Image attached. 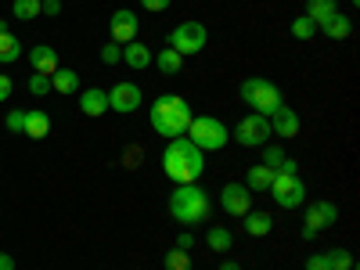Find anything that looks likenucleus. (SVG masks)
Returning a JSON list of instances; mask_svg holds the SVG:
<instances>
[{
  "instance_id": "obj_1",
  "label": "nucleus",
  "mask_w": 360,
  "mask_h": 270,
  "mask_svg": "<svg viewBox=\"0 0 360 270\" xmlns=\"http://www.w3.org/2000/svg\"><path fill=\"white\" fill-rule=\"evenodd\" d=\"M162 169L173 184H198V176L205 169V152L195 148L188 137H173L162 152Z\"/></svg>"
},
{
  "instance_id": "obj_2",
  "label": "nucleus",
  "mask_w": 360,
  "mask_h": 270,
  "mask_svg": "<svg viewBox=\"0 0 360 270\" xmlns=\"http://www.w3.org/2000/svg\"><path fill=\"white\" fill-rule=\"evenodd\" d=\"M191 119H195V112L180 94H162V98H155L152 108H148V123H152V130L159 137H169V141L184 137L188 127H191Z\"/></svg>"
},
{
  "instance_id": "obj_3",
  "label": "nucleus",
  "mask_w": 360,
  "mask_h": 270,
  "mask_svg": "<svg viewBox=\"0 0 360 270\" xmlns=\"http://www.w3.org/2000/svg\"><path fill=\"white\" fill-rule=\"evenodd\" d=\"M169 217L188 227L205 224L213 217V198H209V191L202 184H176V191L169 195Z\"/></svg>"
},
{
  "instance_id": "obj_4",
  "label": "nucleus",
  "mask_w": 360,
  "mask_h": 270,
  "mask_svg": "<svg viewBox=\"0 0 360 270\" xmlns=\"http://www.w3.org/2000/svg\"><path fill=\"white\" fill-rule=\"evenodd\" d=\"M238 94H242V101L256 112V115H274L281 105H285V98H281V90H278V83L274 79H263V76H252V79H245L242 83V90H238Z\"/></svg>"
},
{
  "instance_id": "obj_5",
  "label": "nucleus",
  "mask_w": 360,
  "mask_h": 270,
  "mask_svg": "<svg viewBox=\"0 0 360 270\" xmlns=\"http://www.w3.org/2000/svg\"><path fill=\"white\" fill-rule=\"evenodd\" d=\"M184 137L195 148H202V152H220V148L231 141V130H227L224 119H217V115H195Z\"/></svg>"
},
{
  "instance_id": "obj_6",
  "label": "nucleus",
  "mask_w": 360,
  "mask_h": 270,
  "mask_svg": "<svg viewBox=\"0 0 360 270\" xmlns=\"http://www.w3.org/2000/svg\"><path fill=\"white\" fill-rule=\"evenodd\" d=\"M266 195L274 198L281 209H299L307 202V184H303V176H299V173H278L274 169V180H270Z\"/></svg>"
},
{
  "instance_id": "obj_7",
  "label": "nucleus",
  "mask_w": 360,
  "mask_h": 270,
  "mask_svg": "<svg viewBox=\"0 0 360 270\" xmlns=\"http://www.w3.org/2000/svg\"><path fill=\"white\" fill-rule=\"evenodd\" d=\"M205 44H209V29L202 22H180L173 33H169V47L180 58H191V54L205 51Z\"/></svg>"
},
{
  "instance_id": "obj_8",
  "label": "nucleus",
  "mask_w": 360,
  "mask_h": 270,
  "mask_svg": "<svg viewBox=\"0 0 360 270\" xmlns=\"http://www.w3.org/2000/svg\"><path fill=\"white\" fill-rule=\"evenodd\" d=\"M238 144H242V148H263V144H270V137H274V134H270V119L266 115H256V112H249L245 119H242V123H238L234 127V134H231Z\"/></svg>"
},
{
  "instance_id": "obj_9",
  "label": "nucleus",
  "mask_w": 360,
  "mask_h": 270,
  "mask_svg": "<svg viewBox=\"0 0 360 270\" xmlns=\"http://www.w3.org/2000/svg\"><path fill=\"white\" fill-rule=\"evenodd\" d=\"M332 224H339V205L335 202H310V209H307V224H303V238L310 242V238H317L324 227H332Z\"/></svg>"
},
{
  "instance_id": "obj_10",
  "label": "nucleus",
  "mask_w": 360,
  "mask_h": 270,
  "mask_svg": "<svg viewBox=\"0 0 360 270\" xmlns=\"http://www.w3.org/2000/svg\"><path fill=\"white\" fill-rule=\"evenodd\" d=\"M141 101H144V94H141V86H137V83H127V79H123V83H115V86L108 90V108L119 112V115L137 112Z\"/></svg>"
},
{
  "instance_id": "obj_11",
  "label": "nucleus",
  "mask_w": 360,
  "mask_h": 270,
  "mask_svg": "<svg viewBox=\"0 0 360 270\" xmlns=\"http://www.w3.org/2000/svg\"><path fill=\"white\" fill-rule=\"evenodd\" d=\"M220 205H224V213L227 217H245L249 209H252V191L245 188V184H224V191H220Z\"/></svg>"
},
{
  "instance_id": "obj_12",
  "label": "nucleus",
  "mask_w": 360,
  "mask_h": 270,
  "mask_svg": "<svg viewBox=\"0 0 360 270\" xmlns=\"http://www.w3.org/2000/svg\"><path fill=\"white\" fill-rule=\"evenodd\" d=\"M108 37H112V44H130V40H137V15L134 11H127V8H119L112 18H108Z\"/></svg>"
},
{
  "instance_id": "obj_13",
  "label": "nucleus",
  "mask_w": 360,
  "mask_h": 270,
  "mask_svg": "<svg viewBox=\"0 0 360 270\" xmlns=\"http://www.w3.org/2000/svg\"><path fill=\"white\" fill-rule=\"evenodd\" d=\"M270 134H274V137H281V141H292V137H299V115H295L288 105H281L274 115H270Z\"/></svg>"
},
{
  "instance_id": "obj_14",
  "label": "nucleus",
  "mask_w": 360,
  "mask_h": 270,
  "mask_svg": "<svg viewBox=\"0 0 360 270\" xmlns=\"http://www.w3.org/2000/svg\"><path fill=\"white\" fill-rule=\"evenodd\" d=\"M79 108H83V115H90V119L105 115V112H108V90H101V86H86L83 94H79Z\"/></svg>"
},
{
  "instance_id": "obj_15",
  "label": "nucleus",
  "mask_w": 360,
  "mask_h": 270,
  "mask_svg": "<svg viewBox=\"0 0 360 270\" xmlns=\"http://www.w3.org/2000/svg\"><path fill=\"white\" fill-rule=\"evenodd\" d=\"M242 220H245V224H242V231H245L249 238H266L270 231H274V217L263 213V209H249V213H245Z\"/></svg>"
},
{
  "instance_id": "obj_16",
  "label": "nucleus",
  "mask_w": 360,
  "mask_h": 270,
  "mask_svg": "<svg viewBox=\"0 0 360 270\" xmlns=\"http://www.w3.org/2000/svg\"><path fill=\"white\" fill-rule=\"evenodd\" d=\"M29 65H33V72H40V76H51L58 69V51L47 47V44H37L33 51H29Z\"/></svg>"
},
{
  "instance_id": "obj_17",
  "label": "nucleus",
  "mask_w": 360,
  "mask_h": 270,
  "mask_svg": "<svg viewBox=\"0 0 360 270\" xmlns=\"http://www.w3.org/2000/svg\"><path fill=\"white\" fill-rule=\"evenodd\" d=\"M22 134L33 137V141H44V137L51 134V115L40 112V108H29V112H25V130H22Z\"/></svg>"
},
{
  "instance_id": "obj_18",
  "label": "nucleus",
  "mask_w": 360,
  "mask_h": 270,
  "mask_svg": "<svg viewBox=\"0 0 360 270\" xmlns=\"http://www.w3.org/2000/svg\"><path fill=\"white\" fill-rule=\"evenodd\" d=\"M152 58H155V54L148 51L141 40H130V44H123V62H127L130 69H137V72L152 65Z\"/></svg>"
},
{
  "instance_id": "obj_19",
  "label": "nucleus",
  "mask_w": 360,
  "mask_h": 270,
  "mask_svg": "<svg viewBox=\"0 0 360 270\" xmlns=\"http://www.w3.org/2000/svg\"><path fill=\"white\" fill-rule=\"evenodd\" d=\"M321 29V33H328V37H332V40H346L349 33H353V22H349V15H332V18H328V22H321L317 25Z\"/></svg>"
},
{
  "instance_id": "obj_20",
  "label": "nucleus",
  "mask_w": 360,
  "mask_h": 270,
  "mask_svg": "<svg viewBox=\"0 0 360 270\" xmlns=\"http://www.w3.org/2000/svg\"><path fill=\"white\" fill-rule=\"evenodd\" d=\"M51 90H58V94H76V90H79V76H76L72 69L58 65V69L51 72Z\"/></svg>"
},
{
  "instance_id": "obj_21",
  "label": "nucleus",
  "mask_w": 360,
  "mask_h": 270,
  "mask_svg": "<svg viewBox=\"0 0 360 270\" xmlns=\"http://www.w3.org/2000/svg\"><path fill=\"white\" fill-rule=\"evenodd\" d=\"M152 65H155L162 76H176L180 69H184V58H180L173 47H166V51H159V54L152 58Z\"/></svg>"
},
{
  "instance_id": "obj_22",
  "label": "nucleus",
  "mask_w": 360,
  "mask_h": 270,
  "mask_svg": "<svg viewBox=\"0 0 360 270\" xmlns=\"http://www.w3.org/2000/svg\"><path fill=\"white\" fill-rule=\"evenodd\" d=\"M22 58V44L15 33H8V29H0V65H11Z\"/></svg>"
},
{
  "instance_id": "obj_23",
  "label": "nucleus",
  "mask_w": 360,
  "mask_h": 270,
  "mask_svg": "<svg viewBox=\"0 0 360 270\" xmlns=\"http://www.w3.org/2000/svg\"><path fill=\"white\" fill-rule=\"evenodd\" d=\"M205 245L213 249V252H227L231 245H234V234L227 231V227H220V224H213L205 231Z\"/></svg>"
},
{
  "instance_id": "obj_24",
  "label": "nucleus",
  "mask_w": 360,
  "mask_h": 270,
  "mask_svg": "<svg viewBox=\"0 0 360 270\" xmlns=\"http://www.w3.org/2000/svg\"><path fill=\"white\" fill-rule=\"evenodd\" d=\"M339 11V4L335 0H307V18L314 22V25H321V22H328Z\"/></svg>"
},
{
  "instance_id": "obj_25",
  "label": "nucleus",
  "mask_w": 360,
  "mask_h": 270,
  "mask_svg": "<svg viewBox=\"0 0 360 270\" xmlns=\"http://www.w3.org/2000/svg\"><path fill=\"white\" fill-rule=\"evenodd\" d=\"M270 180H274V169L259 162V166H252V169H249V176H245V188L256 195V191H266V188H270Z\"/></svg>"
},
{
  "instance_id": "obj_26",
  "label": "nucleus",
  "mask_w": 360,
  "mask_h": 270,
  "mask_svg": "<svg viewBox=\"0 0 360 270\" xmlns=\"http://www.w3.org/2000/svg\"><path fill=\"white\" fill-rule=\"evenodd\" d=\"M11 15L22 18V22L37 18V15H44V0H15V4H11Z\"/></svg>"
},
{
  "instance_id": "obj_27",
  "label": "nucleus",
  "mask_w": 360,
  "mask_h": 270,
  "mask_svg": "<svg viewBox=\"0 0 360 270\" xmlns=\"http://www.w3.org/2000/svg\"><path fill=\"white\" fill-rule=\"evenodd\" d=\"M328 270H356L353 252H346V249H332V252H328Z\"/></svg>"
},
{
  "instance_id": "obj_28",
  "label": "nucleus",
  "mask_w": 360,
  "mask_h": 270,
  "mask_svg": "<svg viewBox=\"0 0 360 270\" xmlns=\"http://www.w3.org/2000/svg\"><path fill=\"white\" fill-rule=\"evenodd\" d=\"M166 270H191V256H188V249H173V252H166Z\"/></svg>"
},
{
  "instance_id": "obj_29",
  "label": "nucleus",
  "mask_w": 360,
  "mask_h": 270,
  "mask_svg": "<svg viewBox=\"0 0 360 270\" xmlns=\"http://www.w3.org/2000/svg\"><path fill=\"white\" fill-rule=\"evenodd\" d=\"M314 33H317V25H314L307 15H299V18L292 22V37H295V40H310Z\"/></svg>"
},
{
  "instance_id": "obj_30",
  "label": "nucleus",
  "mask_w": 360,
  "mask_h": 270,
  "mask_svg": "<svg viewBox=\"0 0 360 270\" xmlns=\"http://www.w3.org/2000/svg\"><path fill=\"white\" fill-rule=\"evenodd\" d=\"M281 159H285V148H281V144H263V166L278 169Z\"/></svg>"
},
{
  "instance_id": "obj_31",
  "label": "nucleus",
  "mask_w": 360,
  "mask_h": 270,
  "mask_svg": "<svg viewBox=\"0 0 360 270\" xmlns=\"http://www.w3.org/2000/svg\"><path fill=\"white\" fill-rule=\"evenodd\" d=\"M29 94H37V98L51 94V76H40V72H33V79H29Z\"/></svg>"
},
{
  "instance_id": "obj_32",
  "label": "nucleus",
  "mask_w": 360,
  "mask_h": 270,
  "mask_svg": "<svg viewBox=\"0 0 360 270\" xmlns=\"http://www.w3.org/2000/svg\"><path fill=\"white\" fill-rule=\"evenodd\" d=\"M4 127H8L11 134H22V130H25V112H22V108H11L8 119H4Z\"/></svg>"
},
{
  "instance_id": "obj_33",
  "label": "nucleus",
  "mask_w": 360,
  "mask_h": 270,
  "mask_svg": "<svg viewBox=\"0 0 360 270\" xmlns=\"http://www.w3.org/2000/svg\"><path fill=\"white\" fill-rule=\"evenodd\" d=\"M101 62H105V65H115V62H123V47L108 40V44L101 47Z\"/></svg>"
},
{
  "instance_id": "obj_34",
  "label": "nucleus",
  "mask_w": 360,
  "mask_h": 270,
  "mask_svg": "<svg viewBox=\"0 0 360 270\" xmlns=\"http://www.w3.org/2000/svg\"><path fill=\"white\" fill-rule=\"evenodd\" d=\"M11 94H15V79L8 72H0V101H8Z\"/></svg>"
},
{
  "instance_id": "obj_35",
  "label": "nucleus",
  "mask_w": 360,
  "mask_h": 270,
  "mask_svg": "<svg viewBox=\"0 0 360 270\" xmlns=\"http://www.w3.org/2000/svg\"><path fill=\"white\" fill-rule=\"evenodd\" d=\"M169 4H173V0H141V8H144V11H152V15H162Z\"/></svg>"
},
{
  "instance_id": "obj_36",
  "label": "nucleus",
  "mask_w": 360,
  "mask_h": 270,
  "mask_svg": "<svg viewBox=\"0 0 360 270\" xmlns=\"http://www.w3.org/2000/svg\"><path fill=\"white\" fill-rule=\"evenodd\" d=\"M307 270H328V252H317L307 259Z\"/></svg>"
},
{
  "instance_id": "obj_37",
  "label": "nucleus",
  "mask_w": 360,
  "mask_h": 270,
  "mask_svg": "<svg viewBox=\"0 0 360 270\" xmlns=\"http://www.w3.org/2000/svg\"><path fill=\"white\" fill-rule=\"evenodd\" d=\"M176 249H195V234H191V231H184V234L176 238Z\"/></svg>"
},
{
  "instance_id": "obj_38",
  "label": "nucleus",
  "mask_w": 360,
  "mask_h": 270,
  "mask_svg": "<svg viewBox=\"0 0 360 270\" xmlns=\"http://www.w3.org/2000/svg\"><path fill=\"white\" fill-rule=\"evenodd\" d=\"M44 15H62V0H44Z\"/></svg>"
},
{
  "instance_id": "obj_39",
  "label": "nucleus",
  "mask_w": 360,
  "mask_h": 270,
  "mask_svg": "<svg viewBox=\"0 0 360 270\" xmlns=\"http://www.w3.org/2000/svg\"><path fill=\"white\" fill-rule=\"evenodd\" d=\"M278 173H299V162L285 155V159H281V166H278Z\"/></svg>"
},
{
  "instance_id": "obj_40",
  "label": "nucleus",
  "mask_w": 360,
  "mask_h": 270,
  "mask_svg": "<svg viewBox=\"0 0 360 270\" xmlns=\"http://www.w3.org/2000/svg\"><path fill=\"white\" fill-rule=\"evenodd\" d=\"M127 162H130V169L141 166V148H130V152H127Z\"/></svg>"
},
{
  "instance_id": "obj_41",
  "label": "nucleus",
  "mask_w": 360,
  "mask_h": 270,
  "mask_svg": "<svg viewBox=\"0 0 360 270\" xmlns=\"http://www.w3.org/2000/svg\"><path fill=\"white\" fill-rule=\"evenodd\" d=\"M0 270H15V256H8V252H0Z\"/></svg>"
},
{
  "instance_id": "obj_42",
  "label": "nucleus",
  "mask_w": 360,
  "mask_h": 270,
  "mask_svg": "<svg viewBox=\"0 0 360 270\" xmlns=\"http://www.w3.org/2000/svg\"><path fill=\"white\" fill-rule=\"evenodd\" d=\"M217 270H242V266H238V263H234V259H224V263H220V266H217Z\"/></svg>"
},
{
  "instance_id": "obj_43",
  "label": "nucleus",
  "mask_w": 360,
  "mask_h": 270,
  "mask_svg": "<svg viewBox=\"0 0 360 270\" xmlns=\"http://www.w3.org/2000/svg\"><path fill=\"white\" fill-rule=\"evenodd\" d=\"M0 29H4V22H0Z\"/></svg>"
}]
</instances>
